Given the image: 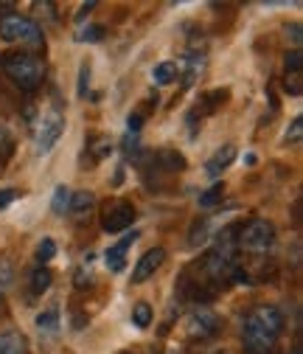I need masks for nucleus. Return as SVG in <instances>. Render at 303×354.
Masks as SVG:
<instances>
[{
	"label": "nucleus",
	"instance_id": "f257e3e1",
	"mask_svg": "<svg viewBox=\"0 0 303 354\" xmlns=\"http://www.w3.org/2000/svg\"><path fill=\"white\" fill-rule=\"evenodd\" d=\"M286 329V318L273 304H255L242 321L244 354H278V340Z\"/></svg>",
	"mask_w": 303,
	"mask_h": 354
},
{
	"label": "nucleus",
	"instance_id": "f03ea898",
	"mask_svg": "<svg viewBox=\"0 0 303 354\" xmlns=\"http://www.w3.org/2000/svg\"><path fill=\"white\" fill-rule=\"evenodd\" d=\"M3 71L23 93H34L42 84V79H46V62H42L39 57H34V54H23V51L6 54L3 57Z\"/></svg>",
	"mask_w": 303,
	"mask_h": 354
},
{
	"label": "nucleus",
	"instance_id": "7ed1b4c3",
	"mask_svg": "<svg viewBox=\"0 0 303 354\" xmlns=\"http://www.w3.org/2000/svg\"><path fill=\"white\" fill-rule=\"evenodd\" d=\"M275 245V225L270 219H250L247 225L239 228V236H236V248L242 253H250V256H264L270 253Z\"/></svg>",
	"mask_w": 303,
	"mask_h": 354
},
{
	"label": "nucleus",
	"instance_id": "20e7f679",
	"mask_svg": "<svg viewBox=\"0 0 303 354\" xmlns=\"http://www.w3.org/2000/svg\"><path fill=\"white\" fill-rule=\"evenodd\" d=\"M0 39L20 42V46H31V48H42V46H46V34H42V28L31 17L14 15V12L0 17Z\"/></svg>",
	"mask_w": 303,
	"mask_h": 354
},
{
	"label": "nucleus",
	"instance_id": "39448f33",
	"mask_svg": "<svg viewBox=\"0 0 303 354\" xmlns=\"http://www.w3.org/2000/svg\"><path fill=\"white\" fill-rule=\"evenodd\" d=\"M62 132H65V115L57 107L42 113L34 124V149H37V155H48L57 147V141L62 138Z\"/></svg>",
	"mask_w": 303,
	"mask_h": 354
},
{
	"label": "nucleus",
	"instance_id": "423d86ee",
	"mask_svg": "<svg viewBox=\"0 0 303 354\" xmlns=\"http://www.w3.org/2000/svg\"><path fill=\"white\" fill-rule=\"evenodd\" d=\"M135 205L129 203V200H121V197H115V200H107L104 205H101V228L107 231V234H121V231H126L129 225L135 223Z\"/></svg>",
	"mask_w": 303,
	"mask_h": 354
},
{
	"label": "nucleus",
	"instance_id": "0eeeda50",
	"mask_svg": "<svg viewBox=\"0 0 303 354\" xmlns=\"http://www.w3.org/2000/svg\"><path fill=\"white\" fill-rule=\"evenodd\" d=\"M219 329H222L219 315H216L213 309H208V306H197L194 313L188 315V321H186V332H188L191 340H208L213 335H219Z\"/></svg>",
	"mask_w": 303,
	"mask_h": 354
},
{
	"label": "nucleus",
	"instance_id": "6e6552de",
	"mask_svg": "<svg viewBox=\"0 0 303 354\" xmlns=\"http://www.w3.org/2000/svg\"><path fill=\"white\" fill-rule=\"evenodd\" d=\"M138 236H141V231L133 228V231L124 234L121 242H115V245H110V248L104 250V264H107L110 273H121V270L126 268V253H129V248L138 242Z\"/></svg>",
	"mask_w": 303,
	"mask_h": 354
},
{
	"label": "nucleus",
	"instance_id": "1a4fd4ad",
	"mask_svg": "<svg viewBox=\"0 0 303 354\" xmlns=\"http://www.w3.org/2000/svg\"><path fill=\"white\" fill-rule=\"evenodd\" d=\"M166 261V250L163 248H152V250H146L141 259H138V264H135V270H133V284H144V281H149L157 270H160V264Z\"/></svg>",
	"mask_w": 303,
	"mask_h": 354
},
{
	"label": "nucleus",
	"instance_id": "9d476101",
	"mask_svg": "<svg viewBox=\"0 0 303 354\" xmlns=\"http://www.w3.org/2000/svg\"><path fill=\"white\" fill-rule=\"evenodd\" d=\"M149 160H152V166H157L160 171H168V174H180L186 169V158L177 149H168V147L157 149Z\"/></svg>",
	"mask_w": 303,
	"mask_h": 354
},
{
	"label": "nucleus",
	"instance_id": "9b49d317",
	"mask_svg": "<svg viewBox=\"0 0 303 354\" xmlns=\"http://www.w3.org/2000/svg\"><path fill=\"white\" fill-rule=\"evenodd\" d=\"M0 354H28V340L23 332L3 326L0 329Z\"/></svg>",
	"mask_w": 303,
	"mask_h": 354
},
{
	"label": "nucleus",
	"instance_id": "f8f14e48",
	"mask_svg": "<svg viewBox=\"0 0 303 354\" xmlns=\"http://www.w3.org/2000/svg\"><path fill=\"white\" fill-rule=\"evenodd\" d=\"M233 160H236V147H233V144H225L222 149H216L213 158L205 163V174H208V177H219Z\"/></svg>",
	"mask_w": 303,
	"mask_h": 354
},
{
	"label": "nucleus",
	"instance_id": "ddd939ff",
	"mask_svg": "<svg viewBox=\"0 0 303 354\" xmlns=\"http://www.w3.org/2000/svg\"><path fill=\"white\" fill-rule=\"evenodd\" d=\"M202 73H205V54H197V51L186 54L183 57V84L191 87Z\"/></svg>",
	"mask_w": 303,
	"mask_h": 354
},
{
	"label": "nucleus",
	"instance_id": "4468645a",
	"mask_svg": "<svg viewBox=\"0 0 303 354\" xmlns=\"http://www.w3.org/2000/svg\"><path fill=\"white\" fill-rule=\"evenodd\" d=\"M93 205H96V194H93V192H73V197H70V211H68V214H73L79 223H81V219L90 214Z\"/></svg>",
	"mask_w": 303,
	"mask_h": 354
},
{
	"label": "nucleus",
	"instance_id": "2eb2a0df",
	"mask_svg": "<svg viewBox=\"0 0 303 354\" xmlns=\"http://www.w3.org/2000/svg\"><path fill=\"white\" fill-rule=\"evenodd\" d=\"M93 253H88L81 259V264H79V270L73 273V284H76V290H88V287H93Z\"/></svg>",
	"mask_w": 303,
	"mask_h": 354
},
{
	"label": "nucleus",
	"instance_id": "dca6fc26",
	"mask_svg": "<svg viewBox=\"0 0 303 354\" xmlns=\"http://www.w3.org/2000/svg\"><path fill=\"white\" fill-rule=\"evenodd\" d=\"M59 326H62V318H59V309L57 306H51V309H46V313L37 315V329L42 335H57Z\"/></svg>",
	"mask_w": 303,
	"mask_h": 354
},
{
	"label": "nucleus",
	"instance_id": "f3484780",
	"mask_svg": "<svg viewBox=\"0 0 303 354\" xmlns=\"http://www.w3.org/2000/svg\"><path fill=\"white\" fill-rule=\"evenodd\" d=\"M180 76V68H177V62H157L155 68H152V82L155 84H171Z\"/></svg>",
	"mask_w": 303,
	"mask_h": 354
},
{
	"label": "nucleus",
	"instance_id": "a211bd4d",
	"mask_svg": "<svg viewBox=\"0 0 303 354\" xmlns=\"http://www.w3.org/2000/svg\"><path fill=\"white\" fill-rule=\"evenodd\" d=\"M88 152L93 155V160H104V158L113 152V141H110V136H101V132L90 136V138H88Z\"/></svg>",
	"mask_w": 303,
	"mask_h": 354
},
{
	"label": "nucleus",
	"instance_id": "6ab92c4d",
	"mask_svg": "<svg viewBox=\"0 0 303 354\" xmlns=\"http://www.w3.org/2000/svg\"><path fill=\"white\" fill-rule=\"evenodd\" d=\"M51 281H54V273L48 270V268H37L34 273H31V281H28V287H31V292L34 295H42L48 287H51Z\"/></svg>",
	"mask_w": 303,
	"mask_h": 354
},
{
	"label": "nucleus",
	"instance_id": "aec40b11",
	"mask_svg": "<svg viewBox=\"0 0 303 354\" xmlns=\"http://www.w3.org/2000/svg\"><path fill=\"white\" fill-rule=\"evenodd\" d=\"M152 318H155V309H152L149 301H138V304L133 306V326L146 329V326L152 324Z\"/></svg>",
	"mask_w": 303,
	"mask_h": 354
},
{
	"label": "nucleus",
	"instance_id": "412c9836",
	"mask_svg": "<svg viewBox=\"0 0 303 354\" xmlns=\"http://www.w3.org/2000/svg\"><path fill=\"white\" fill-rule=\"evenodd\" d=\"M70 197H73V192L68 186H57L54 189V200H51V211L57 216H65L70 211Z\"/></svg>",
	"mask_w": 303,
	"mask_h": 354
},
{
	"label": "nucleus",
	"instance_id": "4be33fe9",
	"mask_svg": "<svg viewBox=\"0 0 303 354\" xmlns=\"http://www.w3.org/2000/svg\"><path fill=\"white\" fill-rule=\"evenodd\" d=\"M14 284V264L9 256L0 253V298H3V292H9Z\"/></svg>",
	"mask_w": 303,
	"mask_h": 354
},
{
	"label": "nucleus",
	"instance_id": "5701e85b",
	"mask_svg": "<svg viewBox=\"0 0 303 354\" xmlns=\"http://www.w3.org/2000/svg\"><path fill=\"white\" fill-rule=\"evenodd\" d=\"M57 256V242L51 236H42V242L37 245V261H39V268H46V261H51Z\"/></svg>",
	"mask_w": 303,
	"mask_h": 354
},
{
	"label": "nucleus",
	"instance_id": "b1692460",
	"mask_svg": "<svg viewBox=\"0 0 303 354\" xmlns=\"http://www.w3.org/2000/svg\"><path fill=\"white\" fill-rule=\"evenodd\" d=\"M222 197H225V186L216 183V186H211L205 194H199V205H202V208H213L216 203H222Z\"/></svg>",
	"mask_w": 303,
	"mask_h": 354
},
{
	"label": "nucleus",
	"instance_id": "393cba45",
	"mask_svg": "<svg viewBox=\"0 0 303 354\" xmlns=\"http://www.w3.org/2000/svg\"><path fill=\"white\" fill-rule=\"evenodd\" d=\"M303 141V118L297 115V118H292V124L286 127V132H284V144H300Z\"/></svg>",
	"mask_w": 303,
	"mask_h": 354
},
{
	"label": "nucleus",
	"instance_id": "a878e982",
	"mask_svg": "<svg viewBox=\"0 0 303 354\" xmlns=\"http://www.w3.org/2000/svg\"><path fill=\"white\" fill-rule=\"evenodd\" d=\"M104 34H107L104 26H88V28H81V31L76 34V42H101Z\"/></svg>",
	"mask_w": 303,
	"mask_h": 354
},
{
	"label": "nucleus",
	"instance_id": "bb28decb",
	"mask_svg": "<svg viewBox=\"0 0 303 354\" xmlns=\"http://www.w3.org/2000/svg\"><path fill=\"white\" fill-rule=\"evenodd\" d=\"M284 68H286V76H297L300 73V68H303V54L295 48V51H289L286 54V59H284Z\"/></svg>",
	"mask_w": 303,
	"mask_h": 354
},
{
	"label": "nucleus",
	"instance_id": "cd10ccee",
	"mask_svg": "<svg viewBox=\"0 0 303 354\" xmlns=\"http://www.w3.org/2000/svg\"><path fill=\"white\" fill-rule=\"evenodd\" d=\"M88 87H90V65H88V62H81V68H79V87H76L79 99L88 96Z\"/></svg>",
	"mask_w": 303,
	"mask_h": 354
},
{
	"label": "nucleus",
	"instance_id": "c85d7f7f",
	"mask_svg": "<svg viewBox=\"0 0 303 354\" xmlns=\"http://www.w3.org/2000/svg\"><path fill=\"white\" fill-rule=\"evenodd\" d=\"M228 96H231L228 91H211V93L205 96V110H216L219 104H225Z\"/></svg>",
	"mask_w": 303,
	"mask_h": 354
},
{
	"label": "nucleus",
	"instance_id": "c756f323",
	"mask_svg": "<svg viewBox=\"0 0 303 354\" xmlns=\"http://www.w3.org/2000/svg\"><path fill=\"white\" fill-rule=\"evenodd\" d=\"M141 127H144V115H141V113H129V115H126V129H129V136H138Z\"/></svg>",
	"mask_w": 303,
	"mask_h": 354
},
{
	"label": "nucleus",
	"instance_id": "7c9ffc66",
	"mask_svg": "<svg viewBox=\"0 0 303 354\" xmlns=\"http://www.w3.org/2000/svg\"><path fill=\"white\" fill-rule=\"evenodd\" d=\"M124 152H126L129 158H133V155L138 158V155H141V144H138V136H126V138H124Z\"/></svg>",
	"mask_w": 303,
	"mask_h": 354
},
{
	"label": "nucleus",
	"instance_id": "2f4dec72",
	"mask_svg": "<svg viewBox=\"0 0 303 354\" xmlns=\"http://www.w3.org/2000/svg\"><path fill=\"white\" fill-rule=\"evenodd\" d=\"M284 34H286V39H292V46H300V23L284 26Z\"/></svg>",
	"mask_w": 303,
	"mask_h": 354
},
{
	"label": "nucleus",
	"instance_id": "473e14b6",
	"mask_svg": "<svg viewBox=\"0 0 303 354\" xmlns=\"http://www.w3.org/2000/svg\"><path fill=\"white\" fill-rule=\"evenodd\" d=\"M12 200H17V192L14 189H3V192H0V208H6Z\"/></svg>",
	"mask_w": 303,
	"mask_h": 354
},
{
	"label": "nucleus",
	"instance_id": "72a5a7b5",
	"mask_svg": "<svg viewBox=\"0 0 303 354\" xmlns=\"http://www.w3.org/2000/svg\"><path fill=\"white\" fill-rule=\"evenodd\" d=\"M93 9H96V0H90V3H84V6L76 12V20H84V17H88V15L93 12Z\"/></svg>",
	"mask_w": 303,
	"mask_h": 354
},
{
	"label": "nucleus",
	"instance_id": "f704fd0d",
	"mask_svg": "<svg viewBox=\"0 0 303 354\" xmlns=\"http://www.w3.org/2000/svg\"><path fill=\"white\" fill-rule=\"evenodd\" d=\"M0 147H12V138H9V132H6L3 124H0Z\"/></svg>",
	"mask_w": 303,
	"mask_h": 354
}]
</instances>
